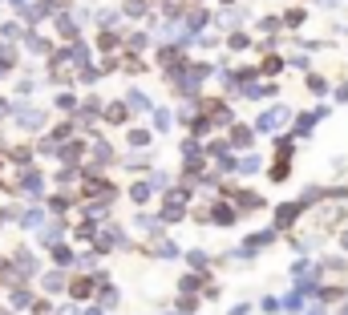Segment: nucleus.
I'll list each match as a JSON object with an SVG mask.
<instances>
[{"label":"nucleus","mask_w":348,"mask_h":315,"mask_svg":"<svg viewBox=\"0 0 348 315\" xmlns=\"http://www.w3.org/2000/svg\"><path fill=\"white\" fill-rule=\"evenodd\" d=\"M279 227H292L296 223V206H279V218H275Z\"/></svg>","instance_id":"f257e3e1"},{"label":"nucleus","mask_w":348,"mask_h":315,"mask_svg":"<svg viewBox=\"0 0 348 315\" xmlns=\"http://www.w3.org/2000/svg\"><path fill=\"white\" fill-rule=\"evenodd\" d=\"M308 89H312V93H324L328 81H324V77H308Z\"/></svg>","instance_id":"f03ea898"}]
</instances>
